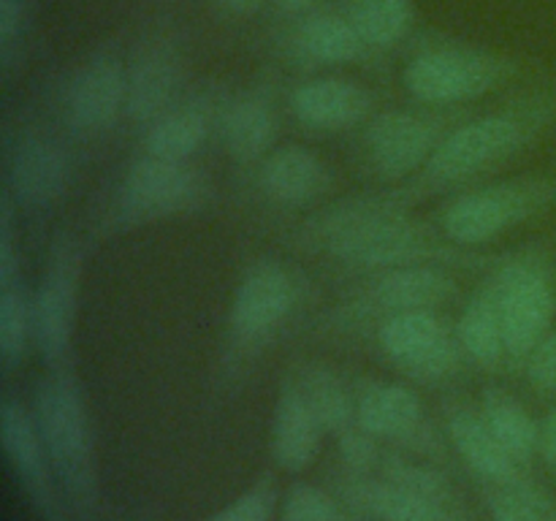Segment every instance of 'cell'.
Here are the masks:
<instances>
[{
  "instance_id": "1",
  "label": "cell",
  "mask_w": 556,
  "mask_h": 521,
  "mask_svg": "<svg viewBox=\"0 0 556 521\" xmlns=\"http://www.w3.org/2000/svg\"><path fill=\"white\" fill-rule=\"evenodd\" d=\"M291 244L353 275L410 264L476 271L494 269L503 260V255L451 242L438 223L421 220L378 193L351 195L324 206L293 228Z\"/></svg>"
},
{
  "instance_id": "2",
  "label": "cell",
  "mask_w": 556,
  "mask_h": 521,
  "mask_svg": "<svg viewBox=\"0 0 556 521\" xmlns=\"http://www.w3.org/2000/svg\"><path fill=\"white\" fill-rule=\"evenodd\" d=\"M556 123V87L530 92L500 109L465 117L445 134L427 166L407 182L380 190L389 204L413 209L434 193L472 188L505 163L519 157Z\"/></svg>"
},
{
  "instance_id": "3",
  "label": "cell",
  "mask_w": 556,
  "mask_h": 521,
  "mask_svg": "<svg viewBox=\"0 0 556 521\" xmlns=\"http://www.w3.org/2000/svg\"><path fill=\"white\" fill-rule=\"evenodd\" d=\"M33 418L47 445L71 513L92 521L98 513V459L90 407L71 369H47L33 389Z\"/></svg>"
},
{
  "instance_id": "4",
  "label": "cell",
  "mask_w": 556,
  "mask_h": 521,
  "mask_svg": "<svg viewBox=\"0 0 556 521\" xmlns=\"http://www.w3.org/2000/svg\"><path fill=\"white\" fill-rule=\"evenodd\" d=\"M307 296V280L277 258H258L242 271L228 302L223 367L237 374L282 334Z\"/></svg>"
},
{
  "instance_id": "5",
  "label": "cell",
  "mask_w": 556,
  "mask_h": 521,
  "mask_svg": "<svg viewBox=\"0 0 556 521\" xmlns=\"http://www.w3.org/2000/svg\"><path fill=\"white\" fill-rule=\"evenodd\" d=\"M459 298V282L438 264H410L364 275L340 304L318 320L320 336H358L378 329L391 315L443 309Z\"/></svg>"
},
{
  "instance_id": "6",
  "label": "cell",
  "mask_w": 556,
  "mask_h": 521,
  "mask_svg": "<svg viewBox=\"0 0 556 521\" xmlns=\"http://www.w3.org/2000/svg\"><path fill=\"white\" fill-rule=\"evenodd\" d=\"M556 204V174H527L465 188L438 212V228L462 247L481 250Z\"/></svg>"
},
{
  "instance_id": "7",
  "label": "cell",
  "mask_w": 556,
  "mask_h": 521,
  "mask_svg": "<svg viewBox=\"0 0 556 521\" xmlns=\"http://www.w3.org/2000/svg\"><path fill=\"white\" fill-rule=\"evenodd\" d=\"M210 195L204 171L190 161H166L141 152L123 171L103 215V231L119 233L195 212Z\"/></svg>"
},
{
  "instance_id": "8",
  "label": "cell",
  "mask_w": 556,
  "mask_h": 521,
  "mask_svg": "<svg viewBox=\"0 0 556 521\" xmlns=\"http://www.w3.org/2000/svg\"><path fill=\"white\" fill-rule=\"evenodd\" d=\"M489 280L500 298L508 364L521 369L532 347L556 326V275L552 258L541 247L505 253L503 260L489 269Z\"/></svg>"
},
{
  "instance_id": "9",
  "label": "cell",
  "mask_w": 556,
  "mask_h": 521,
  "mask_svg": "<svg viewBox=\"0 0 556 521\" xmlns=\"http://www.w3.org/2000/svg\"><path fill=\"white\" fill-rule=\"evenodd\" d=\"M516 74L519 63L505 54L465 43H434L407 60L402 85L424 106L451 109L481 101Z\"/></svg>"
},
{
  "instance_id": "10",
  "label": "cell",
  "mask_w": 556,
  "mask_h": 521,
  "mask_svg": "<svg viewBox=\"0 0 556 521\" xmlns=\"http://www.w3.org/2000/svg\"><path fill=\"white\" fill-rule=\"evenodd\" d=\"M465 112L454 109H389L369 117L362 134V155L375 177L402 185L416 177L440 141Z\"/></svg>"
},
{
  "instance_id": "11",
  "label": "cell",
  "mask_w": 556,
  "mask_h": 521,
  "mask_svg": "<svg viewBox=\"0 0 556 521\" xmlns=\"http://www.w3.org/2000/svg\"><path fill=\"white\" fill-rule=\"evenodd\" d=\"M79 280L81 244L71 233H60L33 291V347L47 369H71Z\"/></svg>"
},
{
  "instance_id": "12",
  "label": "cell",
  "mask_w": 556,
  "mask_h": 521,
  "mask_svg": "<svg viewBox=\"0 0 556 521\" xmlns=\"http://www.w3.org/2000/svg\"><path fill=\"white\" fill-rule=\"evenodd\" d=\"M372 336L386 361L424 385L451 380L467 358L456 336V326H451L440 309L391 315L378 323Z\"/></svg>"
},
{
  "instance_id": "13",
  "label": "cell",
  "mask_w": 556,
  "mask_h": 521,
  "mask_svg": "<svg viewBox=\"0 0 556 521\" xmlns=\"http://www.w3.org/2000/svg\"><path fill=\"white\" fill-rule=\"evenodd\" d=\"M0 443L16 486L41 521H71V508L60 488L47 445L36 427L30 405L5 391L0 399Z\"/></svg>"
},
{
  "instance_id": "14",
  "label": "cell",
  "mask_w": 556,
  "mask_h": 521,
  "mask_svg": "<svg viewBox=\"0 0 556 521\" xmlns=\"http://www.w3.org/2000/svg\"><path fill=\"white\" fill-rule=\"evenodd\" d=\"M356 423L380 443H396L418 454L440 450L438 432L429 423L424 402L410 385L391 380H358Z\"/></svg>"
},
{
  "instance_id": "15",
  "label": "cell",
  "mask_w": 556,
  "mask_h": 521,
  "mask_svg": "<svg viewBox=\"0 0 556 521\" xmlns=\"http://www.w3.org/2000/svg\"><path fill=\"white\" fill-rule=\"evenodd\" d=\"M71 185V157L58 139L41 130H22L5 155V190L20 209H49Z\"/></svg>"
},
{
  "instance_id": "16",
  "label": "cell",
  "mask_w": 556,
  "mask_h": 521,
  "mask_svg": "<svg viewBox=\"0 0 556 521\" xmlns=\"http://www.w3.org/2000/svg\"><path fill=\"white\" fill-rule=\"evenodd\" d=\"M128 63L114 52H96L71 74L63 92V117L79 136H98L125 114Z\"/></svg>"
},
{
  "instance_id": "17",
  "label": "cell",
  "mask_w": 556,
  "mask_h": 521,
  "mask_svg": "<svg viewBox=\"0 0 556 521\" xmlns=\"http://www.w3.org/2000/svg\"><path fill=\"white\" fill-rule=\"evenodd\" d=\"M33 347V291L25 282L16 206L9 195L0 199V367L14 372Z\"/></svg>"
},
{
  "instance_id": "18",
  "label": "cell",
  "mask_w": 556,
  "mask_h": 521,
  "mask_svg": "<svg viewBox=\"0 0 556 521\" xmlns=\"http://www.w3.org/2000/svg\"><path fill=\"white\" fill-rule=\"evenodd\" d=\"M340 499L348 510L375 521H470L456 503L424 497L400 483L389 481L380 472L342 470Z\"/></svg>"
},
{
  "instance_id": "19",
  "label": "cell",
  "mask_w": 556,
  "mask_h": 521,
  "mask_svg": "<svg viewBox=\"0 0 556 521\" xmlns=\"http://www.w3.org/2000/svg\"><path fill=\"white\" fill-rule=\"evenodd\" d=\"M182 63L168 38H152L128 60V101L125 117L141 130L179 101Z\"/></svg>"
},
{
  "instance_id": "20",
  "label": "cell",
  "mask_w": 556,
  "mask_h": 521,
  "mask_svg": "<svg viewBox=\"0 0 556 521\" xmlns=\"http://www.w3.org/2000/svg\"><path fill=\"white\" fill-rule=\"evenodd\" d=\"M324 427L309 410L296 378L288 369L277 385L275 407H271L269 423V450L275 465L282 472H304L318 459L320 443H324Z\"/></svg>"
},
{
  "instance_id": "21",
  "label": "cell",
  "mask_w": 556,
  "mask_h": 521,
  "mask_svg": "<svg viewBox=\"0 0 556 521\" xmlns=\"http://www.w3.org/2000/svg\"><path fill=\"white\" fill-rule=\"evenodd\" d=\"M280 117L269 90L253 87L239 96L226 98L217 117V136L228 157L242 166H258L277 147Z\"/></svg>"
},
{
  "instance_id": "22",
  "label": "cell",
  "mask_w": 556,
  "mask_h": 521,
  "mask_svg": "<svg viewBox=\"0 0 556 521\" xmlns=\"http://www.w3.org/2000/svg\"><path fill=\"white\" fill-rule=\"evenodd\" d=\"M291 114L309 130H337L367 125L372 117V96L362 85L342 76H318L296 85L288 98Z\"/></svg>"
},
{
  "instance_id": "23",
  "label": "cell",
  "mask_w": 556,
  "mask_h": 521,
  "mask_svg": "<svg viewBox=\"0 0 556 521\" xmlns=\"http://www.w3.org/2000/svg\"><path fill=\"white\" fill-rule=\"evenodd\" d=\"M223 101L226 98H217L210 90L179 98L150 128H144L141 152L166 161H190L210 139L212 130H217Z\"/></svg>"
},
{
  "instance_id": "24",
  "label": "cell",
  "mask_w": 556,
  "mask_h": 521,
  "mask_svg": "<svg viewBox=\"0 0 556 521\" xmlns=\"http://www.w3.org/2000/svg\"><path fill=\"white\" fill-rule=\"evenodd\" d=\"M258 188L271 204L304 209L329 193L331 171L307 147L282 144L258 163Z\"/></svg>"
},
{
  "instance_id": "25",
  "label": "cell",
  "mask_w": 556,
  "mask_h": 521,
  "mask_svg": "<svg viewBox=\"0 0 556 521\" xmlns=\"http://www.w3.org/2000/svg\"><path fill=\"white\" fill-rule=\"evenodd\" d=\"M445 427H448V437L454 443L459 459L470 467L472 475L481 478L483 486L508 483L525 472V465H519L503 448V443L494 437V432L483 421L478 405H470V402H451L445 407Z\"/></svg>"
},
{
  "instance_id": "26",
  "label": "cell",
  "mask_w": 556,
  "mask_h": 521,
  "mask_svg": "<svg viewBox=\"0 0 556 521\" xmlns=\"http://www.w3.org/2000/svg\"><path fill=\"white\" fill-rule=\"evenodd\" d=\"M291 49L299 63L307 65H348L375 52L348 11H315L304 16L293 30Z\"/></svg>"
},
{
  "instance_id": "27",
  "label": "cell",
  "mask_w": 556,
  "mask_h": 521,
  "mask_svg": "<svg viewBox=\"0 0 556 521\" xmlns=\"http://www.w3.org/2000/svg\"><path fill=\"white\" fill-rule=\"evenodd\" d=\"M456 336L470 358L478 367L494 369L500 364H508V351H505V331L503 313H500V298L494 291L492 280H483L470 296V302L462 307L459 320H456Z\"/></svg>"
},
{
  "instance_id": "28",
  "label": "cell",
  "mask_w": 556,
  "mask_h": 521,
  "mask_svg": "<svg viewBox=\"0 0 556 521\" xmlns=\"http://www.w3.org/2000/svg\"><path fill=\"white\" fill-rule=\"evenodd\" d=\"M288 369L326 434L337 437L356 423V389H351L337 369L324 361H302Z\"/></svg>"
},
{
  "instance_id": "29",
  "label": "cell",
  "mask_w": 556,
  "mask_h": 521,
  "mask_svg": "<svg viewBox=\"0 0 556 521\" xmlns=\"http://www.w3.org/2000/svg\"><path fill=\"white\" fill-rule=\"evenodd\" d=\"M483 421L519 465H530L541 443V421L505 389H486L478 402Z\"/></svg>"
},
{
  "instance_id": "30",
  "label": "cell",
  "mask_w": 556,
  "mask_h": 521,
  "mask_svg": "<svg viewBox=\"0 0 556 521\" xmlns=\"http://www.w3.org/2000/svg\"><path fill=\"white\" fill-rule=\"evenodd\" d=\"M486 488L489 521H556V503L552 494L532 481L527 470L508 483Z\"/></svg>"
},
{
  "instance_id": "31",
  "label": "cell",
  "mask_w": 556,
  "mask_h": 521,
  "mask_svg": "<svg viewBox=\"0 0 556 521\" xmlns=\"http://www.w3.org/2000/svg\"><path fill=\"white\" fill-rule=\"evenodd\" d=\"M345 11L375 52L396 47L413 25L410 0H348Z\"/></svg>"
},
{
  "instance_id": "32",
  "label": "cell",
  "mask_w": 556,
  "mask_h": 521,
  "mask_svg": "<svg viewBox=\"0 0 556 521\" xmlns=\"http://www.w3.org/2000/svg\"><path fill=\"white\" fill-rule=\"evenodd\" d=\"M277 521H348V505L315 483L296 481L282 492Z\"/></svg>"
},
{
  "instance_id": "33",
  "label": "cell",
  "mask_w": 556,
  "mask_h": 521,
  "mask_svg": "<svg viewBox=\"0 0 556 521\" xmlns=\"http://www.w3.org/2000/svg\"><path fill=\"white\" fill-rule=\"evenodd\" d=\"M280 483L271 472L258 475V481L250 483L242 494L223 505L220 510L206 516L204 521H271L280 510Z\"/></svg>"
},
{
  "instance_id": "34",
  "label": "cell",
  "mask_w": 556,
  "mask_h": 521,
  "mask_svg": "<svg viewBox=\"0 0 556 521\" xmlns=\"http://www.w3.org/2000/svg\"><path fill=\"white\" fill-rule=\"evenodd\" d=\"M337 450H340L342 470L348 472H375L378 470L383 450H380V440L364 432L358 423L337 434Z\"/></svg>"
},
{
  "instance_id": "35",
  "label": "cell",
  "mask_w": 556,
  "mask_h": 521,
  "mask_svg": "<svg viewBox=\"0 0 556 521\" xmlns=\"http://www.w3.org/2000/svg\"><path fill=\"white\" fill-rule=\"evenodd\" d=\"M525 378L541 396L556 394V326L532 347L530 356L521 364Z\"/></svg>"
},
{
  "instance_id": "36",
  "label": "cell",
  "mask_w": 556,
  "mask_h": 521,
  "mask_svg": "<svg viewBox=\"0 0 556 521\" xmlns=\"http://www.w3.org/2000/svg\"><path fill=\"white\" fill-rule=\"evenodd\" d=\"M25 5L27 0H0V63L11 68L20 38L25 30Z\"/></svg>"
},
{
  "instance_id": "37",
  "label": "cell",
  "mask_w": 556,
  "mask_h": 521,
  "mask_svg": "<svg viewBox=\"0 0 556 521\" xmlns=\"http://www.w3.org/2000/svg\"><path fill=\"white\" fill-rule=\"evenodd\" d=\"M538 456L548 470H556V405L543 416L541 421V443H538Z\"/></svg>"
},
{
  "instance_id": "38",
  "label": "cell",
  "mask_w": 556,
  "mask_h": 521,
  "mask_svg": "<svg viewBox=\"0 0 556 521\" xmlns=\"http://www.w3.org/2000/svg\"><path fill=\"white\" fill-rule=\"evenodd\" d=\"M215 3L220 5L223 11H228V14L244 16V14H255L266 0H215Z\"/></svg>"
},
{
  "instance_id": "39",
  "label": "cell",
  "mask_w": 556,
  "mask_h": 521,
  "mask_svg": "<svg viewBox=\"0 0 556 521\" xmlns=\"http://www.w3.org/2000/svg\"><path fill=\"white\" fill-rule=\"evenodd\" d=\"M277 9L286 11V14H304L307 9H313L318 0H275Z\"/></svg>"
}]
</instances>
